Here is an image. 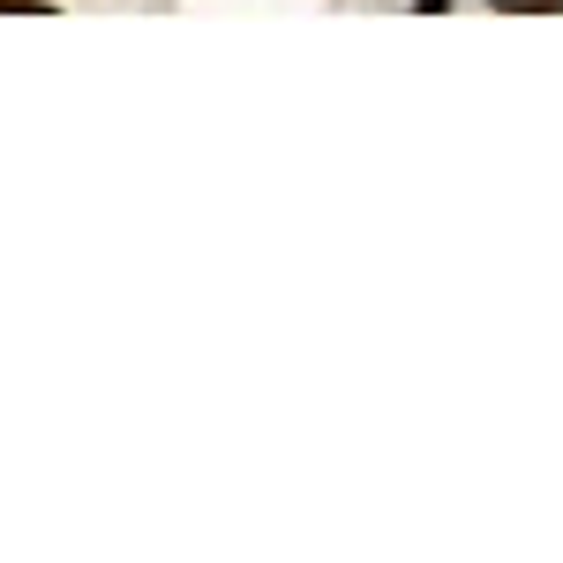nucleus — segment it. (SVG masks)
Returning <instances> with one entry per match:
<instances>
[{
	"label": "nucleus",
	"instance_id": "obj_2",
	"mask_svg": "<svg viewBox=\"0 0 563 563\" xmlns=\"http://www.w3.org/2000/svg\"><path fill=\"white\" fill-rule=\"evenodd\" d=\"M421 8H443V0H421Z\"/></svg>",
	"mask_w": 563,
	"mask_h": 563
},
{
	"label": "nucleus",
	"instance_id": "obj_1",
	"mask_svg": "<svg viewBox=\"0 0 563 563\" xmlns=\"http://www.w3.org/2000/svg\"><path fill=\"white\" fill-rule=\"evenodd\" d=\"M504 8H563V0H504Z\"/></svg>",
	"mask_w": 563,
	"mask_h": 563
}]
</instances>
